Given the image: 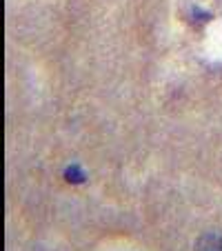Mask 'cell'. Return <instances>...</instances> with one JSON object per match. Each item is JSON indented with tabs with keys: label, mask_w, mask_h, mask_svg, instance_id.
Segmentation results:
<instances>
[{
	"label": "cell",
	"mask_w": 222,
	"mask_h": 251,
	"mask_svg": "<svg viewBox=\"0 0 222 251\" xmlns=\"http://www.w3.org/2000/svg\"><path fill=\"white\" fill-rule=\"evenodd\" d=\"M196 251H222V236L204 233L196 240Z\"/></svg>",
	"instance_id": "cell-1"
},
{
	"label": "cell",
	"mask_w": 222,
	"mask_h": 251,
	"mask_svg": "<svg viewBox=\"0 0 222 251\" xmlns=\"http://www.w3.org/2000/svg\"><path fill=\"white\" fill-rule=\"evenodd\" d=\"M65 178H67V182H74V185H80V182H85V171H82L80 167L71 165V167H67V171H65Z\"/></svg>",
	"instance_id": "cell-2"
}]
</instances>
